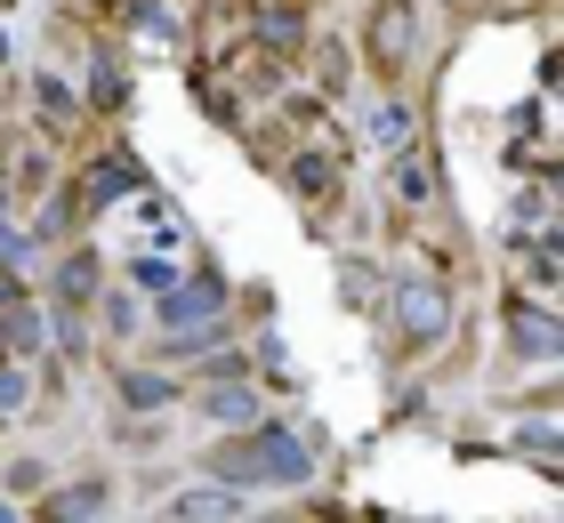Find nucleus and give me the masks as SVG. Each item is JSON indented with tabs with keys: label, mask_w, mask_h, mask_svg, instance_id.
Returning a JSON list of instances; mask_svg holds the SVG:
<instances>
[{
	"label": "nucleus",
	"mask_w": 564,
	"mask_h": 523,
	"mask_svg": "<svg viewBox=\"0 0 564 523\" xmlns=\"http://www.w3.org/2000/svg\"><path fill=\"white\" fill-rule=\"evenodd\" d=\"M235 476H274V483H291V476H306V451H299L291 435H259V451L242 443V467H235Z\"/></svg>",
	"instance_id": "f257e3e1"
}]
</instances>
